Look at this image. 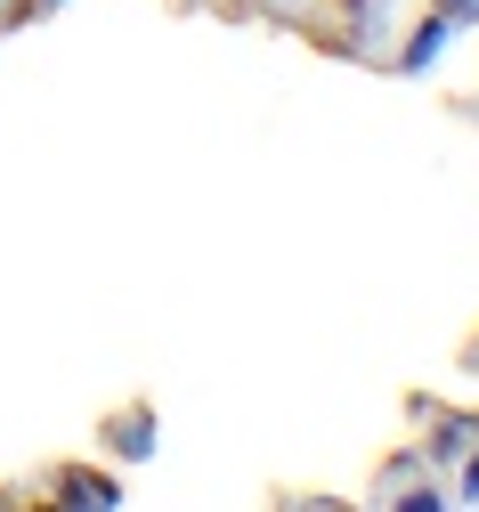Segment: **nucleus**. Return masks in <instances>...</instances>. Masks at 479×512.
Returning a JSON list of instances; mask_svg holds the SVG:
<instances>
[{
	"instance_id": "obj_1",
	"label": "nucleus",
	"mask_w": 479,
	"mask_h": 512,
	"mask_svg": "<svg viewBox=\"0 0 479 512\" xmlns=\"http://www.w3.org/2000/svg\"><path fill=\"white\" fill-rule=\"evenodd\" d=\"M447 41H455V25H447V17L431 9V17L415 25V41H406V57H398V66H406V74H423L431 57H447Z\"/></svg>"
},
{
	"instance_id": "obj_2",
	"label": "nucleus",
	"mask_w": 479,
	"mask_h": 512,
	"mask_svg": "<svg viewBox=\"0 0 479 512\" xmlns=\"http://www.w3.org/2000/svg\"><path fill=\"white\" fill-rule=\"evenodd\" d=\"M390 512H455V504H447L439 488H398V504H390Z\"/></svg>"
},
{
	"instance_id": "obj_3",
	"label": "nucleus",
	"mask_w": 479,
	"mask_h": 512,
	"mask_svg": "<svg viewBox=\"0 0 479 512\" xmlns=\"http://www.w3.org/2000/svg\"><path fill=\"white\" fill-rule=\"evenodd\" d=\"M439 17H447V25H471V17H479V0H439Z\"/></svg>"
},
{
	"instance_id": "obj_4",
	"label": "nucleus",
	"mask_w": 479,
	"mask_h": 512,
	"mask_svg": "<svg viewBox=\"0 0 479 512\" xmlns=\"http://www.w3.org/2000/svg\"><path fill=\"white\" fill-rule=\"evenodd\" d=\"M463 504H479V447L463 456Z\"/></svg>"
},
{
	"instance_id": "obj_5",
	"label": "nucleus",
	"mask_w": 479,
	"mask_h": 512,
	"mask_svg": "<svg viewBox=\"0 0 479 512\" xmlns=\"http://www.w3.org/2000/svg\"><path fill=\"white\" fill-rule=\"evenodd\" d=\"M41 512H65V504H41Z\"/></svg>"
}]
</instances>
